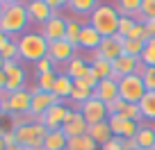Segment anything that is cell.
Masks as SVG:
<instances>
[{"label":"cell","instance_id":"1","mask_svg":"<svg viewBox=\"0 0 155 150\" xmlns=\"http://www.w3.org/2000/svg\"><path fill=\"white\" fill-rule=\"evenodd\" d=\"M28 25H30V14H28L25 2H16V0L5 2V11H2V18H0V32L16 39V37L25 34Z\"/></svg>","mask_w":155,"mask_h":150},{"label":"cell","instance_id":"2","mask_svg":"<svg viewBox=\"0 0 155 150\" xmlns=\"http://www.w3.org/2000/svg\"><path fill=\"white\" fill-rule=\"evenodd\" d=\"M119 21H121V16H119L116 7L114 5H103V2L89 16V25L101 34L103 39H110V37L119 34Z\"/></svg>","mask_w":155,"mask_h":150},{"label":"cell","instance_id":"3","mask_svg":"<svg viewBox=\"0 0 155 150\" xmlns=\"http://www.w3.org/2000/svg\"><path fill=\"white\" fill-rule=\"evenodd\" d=\"M50 43L44 39L41 32H25L23 37H18V55L25 62H41L48 57Z\"/></svg>","mask_w":155,"mask_h":150},{"label":"cell","instance_id":"4","mask_svg":"<svg viewBox=\"0 0 155 150\" xmlns=\"http://www.w3.org/2000/svg\"><path fill=\"white\" fill-rule=\"evenodd\" d=\"M16 134V143L25 150H41V143H44V136L48 134L41 123H30V125H23V127H16L14 130Z\"/></svg>","mask_w":155,"mask_h":150},{"label":"cell","instance_id":"5","mask_svg":"<svg viewBox=\"0 0 155 150\" xmlns=\"http://www.w3.org/2000/svg\"><path fill=\"white\" fill-rule=\"evenodd\" d=\"M144 96H146V87H144V80H141L139 73L119 80V98H121L123 102L139 105V100H141Z\"/></svg>","mask_w":155,"mask_h":150},{"label":"cell","instance_id":"6","mask_svg":"<svg viewBox=\"0 0 155 150\" xmlns=\"http://www.w3.org/2000/svg\"><path fill=\"white\" fill-rule=\"evenodd\" d=\"M30 107H32V91H28V89L2 96V111L5 114H12V116L14 114H30Z\"/></svg>","mask_w":155,"mask_h":150},{"label":"cell","instance_id":"7","mask_svg":"<svg viewBox=\"0 0 155 150\" xmlns=\"http://www.w3.org/2000/svg\"><path fill=\"white\" fill-rule=\"evenodd\" d=\"M78 109H80V114L84 116V121H87L89 125H96V123H103V121H107V118H110L107 105H105L103 100H98V98H89V100L82 102Z\"/></svg>","mask_w":155,"mask_h":150},{"label":"cell","instance_id":"8","mask_svg":"<svg viewBox=\"0 0 155 150\" xmlns=\"http://www.w3.org/2000/svg\"><path fill=\"white\" fill-rule=\"evenodd\" d=\"M59 102H62V100H59L55 93H44V91H39V89H34V91H32V107H30V114L39 121L50 107L59 105Z\"/></svg>","mask_w":155,"mask_h":150},{"label":"cell","instance_id":"9","mask_svg":"<svg viewBox=\"0 0 155 150\" xmlns=\"http://www.w3.org/2000/svg\"><path fill=\"white\" fill-rule=\"evenodd\" d=\"M141 62L137 57H128V55H121L119 59H114L112 62V71H114V75L112 78L119 82L121 78H128V75H135V73H141Z\"/></svg>","mask_w":155,"mask_h":150},{"label":"cell","instance_id":"10","mask_svg":"<svg viewBox=\"0 0 155 150\" xmlns=\"http://www.w3.org/2000/svg\"><path fill=\"white\" fill-rule=\"evenodd\" d=\"M87 130H89V123L84 121V116L80 114V109H68L66 121H64V125H62L64 134H66L68 139H73V136L87 134Z\"/></svg>","mask_w":155,"mask_h":150},{"label":"cell","instance_id":"11","mask_svg":"<svg viewBox=\"0 0 155 150\" xmlns=\"http://www.w3.org/2000/svg\"><path fill=\"white\" fill-rule=\"evenodd\" d=\"M107 123H110V127H112V134L119 136V139H135L137 132H139V125H141V123L128 121V118L116 116V114L107 118Z\"/></svg>","mask_w":155,"mask_h":150},{"label":"cell","instance_id":"12","mask_svg":"<svg viewBox=\"0 0 155 150\" xmlns=\"http://www.w3.org/2000/svg\"><path fill=\"white\" fill-rule=\"evenodd\" d=\"M2 71H5V75H7V87H5L7 96H9V93L21 91V89H25V71H23L21 64L9 62V64H5Z\"/></svg>","mask_w":155,"mask_h":150},{"label":"cell","instance_id":"13","mask_svg":"<svg viewBox=\"0 0 155 150\" xmlns=\"http://www.w3.org/2000/svg\"><path fill=\"white\" fill-rule=\"evenodd\" d=\"M66 114H68V107L66 105H53L48 111H46L44 116L39 118V123L46 127L48 132H55V130H62V125H64V121H66Z\"/></svg>","mask_w":155,"mask_h":150},{"label":"cell","instance_id":"14","mask_svg":"<svg viewBox=\"0 0 155 150\" xmlns=\"http://www.w3.org/2000/svg\"><path fill=\"white\" fill-rule=\"evenodd\" d=\"M25 7H28V14H30V21H34V23H39L41 27H44L46 23H48L50 18H53L57 11L50 9L48 0H32V2H25Z\"/></svg>","mask_w":155,"mask_h":150},{"label":"cell","instance_id":"15","mask_svg":"<svg viewBox=\"0 0 155 150\" xmlns=\"http://www.w3.org/2000/svg\"><path fill=\"white\" fill-rule=\"evenodd\" d=\"M41 34H44V39L48 41V43L66 39V18H62L59 14H55L53 18L41 27Z\"/></svg>","mask_w":155,"mask_h":150},{"label":"cell","instance_id":"16","mask_svg":"<svg viewBox=\"0 0 155 150\" xmlns=\"http://www.w3.org/2000/svg\"><path fill=\"white\" fill-rule=\"evenodd\" d=\"M107 111H110V116H123L128 118V121H135V123H141L144 121V116H141V109L139 105H130V102H123L121 98L116 102H112V105H107Z\"/></svg>","mask_w":155,"mask_h":150},{"label":"cell","instance_id":"17","mask_svg":"<svg viewBox=\"0 0 155 150\" xmlns=\"http://www.w3.org/2000/svg\"><path fill=\"white\" fill-rule=\"evenodd\" d=\"M123 55V46L116 41V37H110V39H103L101 46H98V50L94 53V57H101L105 59V62H114V59H119Z\"/></svg>","mask_w":155,"mask_h":150},{"label":"cell","instance_id":"18","mask_svg":"<svg viewBox=\"0 0 155 150\" xmlns=\"http://www.w3.org/2000/svg\"><path fill=\"white\" fill-rule=\"evenodd\" d=\"M94 98L103 100L105 105H112V102H116V100H119V82H116L114 78L101 80V84H98L96 91H94Z\"/></svg>","mask_w":155,"mask_h":150},{"label":"cell","instance_id":"19","mask_svg":"<svg viewBox=\"0 0 155 150\" xmlns=\"http://www.w3.org/2000/svg\"><path fill=\"white\" fill-rule=\"evenodd\" d=\"M48 57L53 59V62H66V64H68L73 57H75V46L68 43L66 39L53 41V43H50V48H48Z\"/></svg>","mask_w":155,"mask_h":150},{"label":"cell","instance_id":"20","mask_svg":"<svg viewBox=\"0 0 155 150\" xmlns=\"http://www.w3.org/2000/svg\"><path fill=\"white\" fill-rule=\"evenodd\" d=\"M101 41H103L101 34H98L89 23H84V25H82V32H80V39H78V48H82V50H94V53H96L98 46H101Z\"/></svg>","mask_w":155,"mask_h":150},{"label":"cell","instance_id":"21","mask_svg":"<svg viewBox=\"0 0 155 150\" xmlns=\"http://www.w3.org/2000/svg\"><path fill=\"white\" fill-rule=\"evenodd\" d=\"M66 145H68V136L62 130H55V132H48L44 136L41 150H66Z\"/></svg>","mask_w":155,"mask_h":150},{"label":"cell","instance_id":"22","mask_svg":"<svg viewBox=\"0 0 155 150\" xmlns=\"http://www.w3.org/2000/svg\"><path fill=\"white\" fill-rule=\"evenodd\" d=\"M89 68H91V64H87V59H82V57H73L71 62L66 64V75L75 82V80H80V78H84L89 73Z\"/></svg>","mask_w":155,"mask_h":150},{"label":"cell","instance_id":"23","mask_svg":"<svg viewBox=\"0 0 155 150\" xmlns=\"http://www.w3.org/2000/svg\"><path fill=\"white\" fill-rule=\"evenodd\" d=\"M87 134L91 136L94 141H96L98 145H105L107 141L112 139V127H110V123L107 121H103V123H96V125H89V130H87Z\"/></svg>","mask_w":155,"mask_h":150},{"label":"cell","instance_id":"24","mask_svg":"<svg viewBox=\"0 0 155 150\" xmlns=\"http://www.w3.org/2000/svg\"><path fill=\"white\" fill-rule=\"evenodd\" d=\"M66 150H101V145H98L89 134H80V136H73V139H68Z\"/></svg>","mask_w":155,"mask_h":150},{"label":"cell","instance_id":"25","mask_svg":"<svg viewBox=\"0 0 155 150\" xmlns=\"http://www.w3.org/2000/svg\"><path fill=\"white\" fill-rule=\"evenodd\" d=\"M135 141H137V145H139V148L150 150V148L155 145V127L144 125V123H141V125H139V132H137V136H135Z\"/></svg>","mask_w":155,"mask_h":150},{"label":"cell","instance_id":"26","mask_svg":"<svg viewBox=\"0 0 155 150\" xmlns=\"http://www.w3.org/2000/svg\"><path fill=\"white\" fill-rule=\"evenodd\" d=\"M53 93L59 98V100H62V98H71V93H73V80L68 78L66 73H59V75H57V82H55Z\"/></svg>","mask_w":155,"mask_h":150},{"label":"cell","instance_id":"27","mask_svg":"<svg viewBox=\"0 0 155 150\" xmlns=\"http://www.w3.org/2000/svg\"><path fill=\"white\" fill-rule=\"evenodd\" d=\"M98 5L101 2H96V0H68L66 2V7L71 11H75V14H89V16L96 11Z\"/></svg>","mask_w":155,"mask_h":150},{"label":"cell","instance_id":"28","mask_svg":"<svg viewBox=\"0 0 155 150\" xmlns=\"http://www.w3.org/2000/svg\"><path fill=\"white\" fill-rule=\"evenodd\" d=\"M139 109L146 121H155V91H146V96L139 100Z\"/></svg>","mask_w":155,"mask_h":150},{"label":"cell","instance_id":"29","mask_svg":"<svg viewBox=\"0 0 155 150\" xmlns=\"http://www.w3.org/2000/svg\"><path fill=\"white\" fill-rule=\"evenodd\" d=\"M116 11H119V16H128V18H132V14H139L141 9V0H121V2H116Z\"/></svg>","mask_w":155,"mask_h":150},{"label":"cell","instance_id":"30","mask_svg":"<svg viewBox=\"0 0 155 150\" xmlns=\"http://www.w3.org/2000/svg\"><path fill=\"white\" fill-rule=\"evenodd\" d=\"M139 62H141V66H144V68H155V37H150V39L146 41Z\"/></svg>","mask_w":155,"mask_h":150},{"label":"cell","instance_id":"31","mask_svg":"<svg viewBox=\"0 0 155 150\" xmlns=\"http://www.w3.org/2000/svg\"><path fill=\"white\" fill-rule=\"evenodd\" d=\"M91 68L96 71V75L101 80H110L112 75H114V71H112V62H105V59H101V57L91 59Z\"/></svg>","mask_w":155,"mask_h":150},{"label":"cell","instance_id":"32","mask_svg":"<svg viewBox=\"0 0 155 150\" xmlns=\"http://www.w3.org/2000/svg\"><path fill=\"white\" fill-rule=\"evenodd\" d=\"M57 75H59V73H55V71L39 75V78H37V89H39V91H44V93H53L55 82H57Z\"/></svg>","mask_w":155,"mask_h":150},{"label":"cell","instance_id":"33","mask_svg":"<svg viewBox=\"0 0 155 150\" xmlns=\"http://www.w3.org/2000/svg\"><path fill=\"white\" fill-rule=\"evenodd\" d=\"M82 25L84 23H80V21H75V18H66V41L73 43L75 48H78V39H80Z\"/></svg>","mask_w":155,"mask_h":150},{"label":"cell","instance_id":"34","mask_svg":"<svg viewBox=\"0 0 155 150\" xmlns=\"http://www.w3.org/2000/svg\"><path fill=\"white\" fill-rule=\"evenodd\" d=\"M144 41H135V39H126V43H123V55H128V57H141V53H144Z\"/></svg>","mask_w":155,"mask_h":150},{"label":"cell","instance_id":"35","mask_svg":"<svg viewBox=\"0 0 155 150\" xmlns=\"http://www.w3.org/2000/svg\"><path fill=\"white\" fill-rule=\"evenodd\" d=\"M137 16L141 18V23L155 18V0H141V9H139Z\"/></svg>","mask_w":155,"mask_h":150},{"label":"cell","instance_id":"36","mask_svg":"<svg viewBox=\"0 0 155 150\" xmlns=\"http://www.w3.org/2000/svg\"><path fill=\"white\" fill-rule=\"evenodd\" d=\"M30 123H37V118H34L32 114H14V116H12V130L30 125Z\"/></svg>","mask_w":155,"mask_h":150},{"label":"cell","instance_id":"37","mask_svg":"<svg viewBox=\"0 0 155 150\" xmlns=\"http://www.w3.org/2000/svg\"><path fill=\"white\" fill-rule=\"evenodd\" d=\"M141 80H144L146 91H155V68H141Z\"/></svg>","mask_w":155,"mask_h":150},{"label":"cell","instance_id":"38","mask_svg":"<svg viewBox=\"0 0 155 150\" xmlns=\"http://www.w3.org/2000/svg\"><path fill=\"white\" fill-rule=\"evenodd\" d=\"M89 98H94V93H91V91H84V89H78V87H73V93H71V100L75 102L78 107L82 105V102H87Z\"/></svg>","mask_w":155,"mask_h":150},{"label":"cell","instance_id":"39","mask_svg":"<svg viewBox=\"0 0 155 150\" xmlns=\"http://www.w3.org/2000/svg\"><path fill=\"white\" fill-rule=\"evenodd\" d=\"M137 25V21L135 18H128V16H121V21H119V34L121 37H128L130 34V30Z\"/></svg>","mask_w":155,"mask_h":150},{"label":"cell","instance_id":"40","mask_svg":"<svg viewBox=\"0 0 155 150\" xmlns=\"http://www.w3.org/2000/svg\"><path fill=\"white\" fill-rule=\"evenodd\" d=\"M53 59H50V57H46V59H41V62H37V73H39V75H44V73H50V71H53Z\"/></svg>","mask_w":155,"mask_h":150},{"label":"cell","instance_id":"41","mask_svg":"<svg viewBox=\"0 0 155 150\" xmlns=\"http://www.w3.org/2000/svg\"><path fill=\"white\" fill-rule=\"evenodd\" d=\"M121 141H123V139H119V136H112L105 145H101V150H123Z\"/></svg>","mask_w":155,"mask_h":150},{"label":"cell","instance_id":"42","mask_svg":"<svg viewBox=\"0 0 155 150\" xmlns=\"http://www.w3.org/2000/svg\"><path fill=\"white\" fill-rule=\"evenodd\" d=\"M2 139H5L7 148H9V145H18V143H16V134H14V130H7L5 134H2Z\"/></svg>","mask_w":155,"mask_h":150},{"label":"cell","instance_id":"43","mask_svg":"<svg viewBox=\"0 0 155 150\" xmlns=\"http://www.w3.org/2000/svg\"><path fill=\"white\" fill-rule=\"evenodd\" d=\"M121 145H123V150H137V148H139L135 139H123V141H121Z\"/></svg>","mask_w":155,"mask_h":150},{"label":"cell","instance_id":"44","mask_svg":"<svg viewBox=\"0 0 155 150\" xmlns=\"http://www.w3.org/2000/svg\"><path fill=\"white\" fill-rule=\"evenodd\" d=\"M9 43H12V39L7 37L5 32H0V53H2V50H5L7 46H9Z\"/></svg>","mask_w":155,"mask_h":150},{"label":"cell","instance_id":"45","mask_svg":"<svg viewBox=\"0 0 155 150\" xmlns=\"http://www.w3.org/2000/svg\"><path fill=\"white\" fill-rule=\"evenodd\" d=\"M2 134H5V130H0V150H5V148H7V143H5V139H2Z\"/></svg>","mask_w":155,"mask_h":150},{"label":"cell","instance_id":"46","mask_svg":"<svg viewBox=\"0 0 155 150\" xmlns=\"http://www.w3.org/2000/svg\"><path fill=\"white\" fill-rule=\"evenodd\" d=\"M5 150H25V148H21V145H9V148H5Z\"/></svg>","mask_w":155,"mask_h":150},{"label":"cell","instance_id":"47","mask_svg":"<svg viewBox=\"0 0 155 150\" xmlns=\"http://www.w3.org/2000/svg\"><path fill=\"white\" fill-rule=\"evenodd\" d=\"M2 11H5V2H0V18H2Z\"/></svg>","mask_w":155,"mask_h":150},{"label":"cell","instance_id":"48","mask_svg":"<svg viewBox=\"0 0 155 150\" xmlns=\"http://www.w3.org/2000/svg\"><path fill=\"white\" fill-rule=\"evenodd\" d=\"M2 114H5V111H2V96H0V116H2Z\"/></svg>","mask_w":155,"mask_h":150},{"label":"cell","instance_id":"49","mask_svg":"<svg viewBox=\"0 0 155 150\" xmlns=\"http://www.w3.org/2000/svg\"><path fill=\"white\" fill-rule=\"evenodd\" d=\"M2 68H5V59L0 57V71H2Z\"/></svg>","mask_w":155,"mask_h":150},{"label":"cell","instance_id":"50","mask_svg":"<svg viewBox=\"0 0 155 150\" xmlns=\"http://www.w3.org/2000/svg\"><path fill=\"white\" fill-rule=\"evenodd\" d=\"M150 150H155V145H153V148H150Z\"/></svg>","mask_w":155,"mask_h":150}]
</instances>
